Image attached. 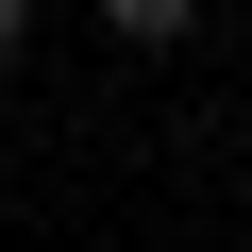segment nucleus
<instances>
[{"label":"nucleus","mask_w":252,"mask_h":252,"mask_svg":"<svg viewBox=\"0 0 252 252\" xmlns=\"http://www.w3.org/2000/svg\"><path fill=\"white\" fill-rule=\"evenodd\" d=\"M185 17H202V0H101V34H118V51H168Z\"/></svg>","instance_id":"1"},{"label":"nucleus","mask_w":252,"mask_h":252,"mask_svg":"<svg viewBox=\"0 0 252 252\" xmlns=\"http://www.w3.org/2000/svg\"><path fill=\"white\" fill-rule=\"evenodd\" d=\"M17 34H34V0H0V67H17Z\"/></svg>","instance_id":"2"}]
</instances>
